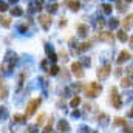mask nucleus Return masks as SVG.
Returning a JSON list of instances; mask_svg holds the SVG:
<instances>
[{
  "label": "nucleus",
  "instance_id": "1",
  "mask_svg": "<svg viewBox=\"0 0 133 133\" xmlns=\"http://www.w3.org/2000/svg\"><path fill=\"white\" fill-rule=\"evenodd\" d=\"M101 91H102V85L98 84V82H90L87 87H85V95L87 98H96L99 96Z\"/></svg>",
  "mask_w": 133,
  "mask_h": 133
},
{
  "label": "nucleus",
  "instance_id": "2",
  "mask_svg": "<svg viewBox=\"0 0 133 133\" xmlns=\"http://www.w3.org/2000/svg\"><path fill=\"white\" fill-rule=\"evenodd\" d=\"M16 62H17V54H16V53H12V51H8V53H6V56H5L3 70L11 71V70L14 68V65H16Z\"/></svg>",
  "mask_w": 133,
  "mask_h": 133
},
{
  "label": "nucleus",
  "instance_id": "3",
  "mask_svg": "<svg viewBox=\"0 0 133 133\" xmlns=\"http://www.w3.org/2000/svg\"><path fill=\"white\" fill-rule=\"evenodd\" d=\"M110 101H111V104H113L115 108H118V110L122 108V101H121V96H119L116 87H113V88L110 90Z\"/></svg>",
  "mask_w": 133,
  "mask_h": 133
},
{
  "label": "nucleus",
  "instance_id": "4",
  "mask_svg": "<svg viewBox=\"0 0 133 133\" xmlns=\"http://www.w3.org/2000/svg\"><path fill=\"white\" fill-rule=\"evenodd\" d=\"M42 104V99L40 98H36V99H31L28 104H26V116H33L34 113L37 111V108H39V105Z\"/></svg>",
  "mask_w": 133,
  "mask_h": 133
},
{
  "label": "nucleus",
  "instance_id": "5",
  "mask_svg": "<svg viewBox=\"0 0 133 133\" xmlns=\"http://www.w3.org/2000/svg\"><path fill=\"white\" fill-rule=\"evenodd\" d=\"M110 73H111V66L108 65V64H105V65H101L98 68V71H96V74H98V79L101 81H105L108 76H110Z\"/></svg>",
  "mask_w": 133,
  "mask_h": 133
},
{
  "label": "nucleus",
  "instance_id": "6",
  "mask_svg": "<svg viewBox=\"0 0 133 133\" xmlns=\"http://www.w3.org/2000/svg\"><path fill=\"white\" fill-rule=\"evenodd\" d=\"M98 37H99L101 42H105V43H110V45L115 43V36H113V33H110V31H101Z\"/></svg>",
  "mask_w": 133,
  "mask_h": 133
},
{
  "label": "nucleus",
  "instance_id": "7",
  "mask_svg": "<svg viewBox=\"0 0 133 133\" xmlns=\"http://www.w3.org/2000/svg\"><path fill=\"white\" fill-rule=\"evenodd\" d=\"M71 73H73L77 79L84 77V70H82L81 62H73V64H71Z\"/></svg>",
  "mask_w": 133,
  "mask_h": 133
},
{
  "label": "nucleus",
  "instance_id": "8",
  "mask_svg": "<svg viewBox=\"0 0 133 133\" xmlns=\"http://www.w3.org/2000/svg\"><path fill=\"white\" fill-rule=\"evenodd\" d=\"M51 22H53L51 16H45V14H40V16H39V23L42 25L43 30H48V28L51 26Z\"/></svg>",
  "mask_w": 133,
  "mask_h": 133
},
{
  "label": "nucleus",
  "instance_id": "9",
  "mask_svg": "<svg viewBox=\"0 0 133 133\" xmlns=\"http://www.w3.org/2000/svg\"><path fill=\"white\" fill-rule=\"evenodd\" d=\"M57 130L62 133H68L71 130V127H70V124H68V121L66 119H61L59 121V124H57Z\"/></svg>",
  "mask_w": 133,
  "mask_h": 133
},
{
  "label": "nucleus",
  "instance_id": "10",
  "mask_svg": "<svg viewBox=\"0 0 133 133\" xmlns=\"http://www.w3.org/2000/svg\"><path fill=\"white\" fill-rule=\"evenodd\" d=\"M45 51H46V56H48V59H50V61L56 62V61L59 59V57H57V54L54 53V50H53V48H51L48 43H45Z\"/></svg>",
  "mask_w": 133,
  "mask_h": 133
},
{
  "label": "nucleus",
  "instance_id": "11",
  "mask_svg": "<svg viewBox=\"0 0 133 133\" xmlns=\"http://www.w3.org/2000/svg\"><path fill=\"white\" fill-rule=\"evenodd\" d=\"M129 59H130V53L124 50V51H121V53H119V56H118L116 62H118V64H124V62H127Z\"/></svg>",
  "mask_w": 133,
  "mask_h": 133
},
{
  "label": "nucleus",
  "instance_id": "12",
  "mask_svg": "<svg viewBox=\"0 0 133 133\" xmlns=\"http://www.w3.org/2000/svg\"><path fill=\"white\" fill-rule=\"evenodd\" d=\"M110 118H108V115L107 113H99V116H98V122L101 124V127H107L108 125V121Z\"/></svg>",
  "mask_w": 133,
  "mask_h": 133
},
{
  "label": "nucleus",
  "instance_id": "13",
  "mask_svg": "<svg viewBox=\"0 0 133 133\" xmlns=\"http://www.w3.org/2000/svg\"><path fill=\"white\" fill-rule=\"evenodd\" d=\"M65 3L68 5V8H70L71 11H77V9L81 8V2H77V0H66Z\"/></svg>",
  "mask_w": 133,
  "mask_h": 133
},
{
  "label": "nucleus",
  "instance_id": "14",
  "mask_svg": "<svg viewBox=\"0 0 133 133\" xmlns=\"http://www.w3.org/2000/svg\"><path fill=\"white\" fill-rule=\"evenodd\" d=\"M12 121L17 124H26V115H14Z\"/></svg>",
  "mask_w": 133,
  "mask_h": 133
},
{
  "label": "nucleus",
  "instance_id": "15",
  "mask_svg": "<svg viewBox=\"0 0 133 133\" xmlns=\"http://www.w3.org/2000/svg\"><path fill=\"white\" fill-rule=\"evenodd\" d=\"M8 96V85L5 82H0V99H5Z\"/></svg>",
  "mask_w": 133,
  "mask_h": 133
},
{
  "label": "nucleus",
  "instance_id": "16",
  "mask_svg": "<svg viewBox=\"0 0 133 133\" xmlns=\"http://www.w3.org/2000/svg\"><path fill=\"white\" fill-rule=\"evenodd\" d=\"M77 34H79L81 37H85V36L88 34V26L84 25V23H81V25L77 26Z\"/></svg>",
  "mask_w": 133,
  "mask_h": 133
},
{
  "label": "nucleus",
  "instance_id": "17",
  "mask_svg": "<svg viewBox=\"0 0 133 133\" xmlns=\"http://www.w3.org/2000/svg\"><path fill=\"white\" fill-rule=\"evenodd\" d=\"M113 125L125 127V125H129V122H127V119H125V118H115V121H113Z\"/></svg>",
  "mask_w": 133,
  "mask_h": 133
},
{
  "label": "nucleus",
  "instance_id": "18",
  "mask_svg": "<svg viewBox=\"0 0 133 133\" xmlns=\"http://www.w3.org/2000/svg\"><path fill=\"white\" fill-rule=\"evenodd\" d=\"M132 25H133V14H130V16H127V17L124 19V22H122V26H124L125 30H129Z\"/></svg>",
  "mask_w": 133,
  "mask_h": 133
},
{
  "label": "nucleus",
  "instance_id": "19",
  "mask_svg": "<svg viewBox=\"0 0 133 133\" xmlns=\"http://www.w3.org/2000/svg\"><path fill=\"white\" fill-rule=\"evenodd\" d=\"M101 11H102L104 14H110V12L113 11V6H111L110 3H107V2H105V3H102V5H101Z\"/></svg>",
  "mask_w": 133,
  "mask_h": 133
},
{
  "label": "nucleus",
  "instance_id": "20",
  "mask_svg": "<svg viewBox=\"0 0 133 133\" xmlns=\"http://www.w3.org/2000/svg\"><path fill=\"white\" fill-rule=\"evenodd\" d=\"M90 46H91V43H90V42H82V43L77 46V53H84V51H87Z\"/></svg>",
  "mask_w": 133,
  "mask_h": 133
},
{
  "label": "nucleus",
  "instance_id": "21",
  "mask_svg": "<svg viewBox=\"0 0 133 133\" xmlns=\"http://www.w3.org/2000/svg\"><path fill=\"white\" fill-rule=\"evenodd\" d=\"M130 85H132V77L127 76V77H122V79H121V87H122V88H129Z\"/></svg>",
  "mask_w": 133,
  "mask_h": 133
},
{
  "label": "nucleus",
  "instance_id": "22",
  "mask_svg": "<svg viewBox=\"0 0 133 133\" xmlns=\"http://www.w3.org/2000/svg\"><path fill=\"white\" fill-rule=\"evenodd\" d=\"M118 39H119L121 42H125V40H127V33H125V30H119V31H118Z\"/></svg>",
  "mask_w": 133,
  "mask_h": 133
},
{
  "label": "nucleus",
  "instance_id": "23",
  "mask_svg": "<svg viewBox=\"0 0 133 133\" xmlns=\"http://www.w3.org/2000/svg\"><path fill=\"white\" fill-rule=\"evenodd\" d=\"M79 104H81V98H79V96H74L73 99L70 101V107H73V108H76Z\"/></svg>",
  "mask_w": 133,
  "mask_h": 133
},
{
  "label": "nucleus",
  "instance_id": "24",
  "mask_svg": "<svg viewBox=\"0 0 133 133\" xmlns=\"http://www.w3.org/2000/svg\"><path fill=\"white\" fill-rule=\"evenodd\" d=\"M25 133H39V132H37V124L26 125V130H25Z\"/></svg>",
  "mask_w": 133,
  "mask_h": 133
},
{
  "label": "nucleus",
  "instance_id": "25",
  "mask_svg": "<svg viewBox=\"0 0 133 133\" xmlns=\"http://www.w3.org/2000/svg\"><path fill=\"white\" fill-rule=\"evenodd\" d=\"M11 14H12V16H16V17H19V16H22V14H23V11H22L19 6H14V8L11 9Z\"/></svg>",
  "mask_w": 133,
  "mask_h": 133
},
{
  "label": "nucleus",
  "instance_id": "26",
  "mask_svg": "<svg viewBox=\"0 0 133 133\" xmlns=\"http://www.w3.org/2000/svg\"><path fill=\"white\" fill-rule=\"evenodd\" d=\"M40 6H42V2H40V0H36V2L31 3V9H33V11H39V9H42Z\"/></svg>",
  "mask_w": 133,
  "mask_h": 133
},
{
  "label": "nucleus",
  "instance_id": "27",
  "mask_svg": "<svg viewBox=\"0 0 133 133\" xmlns=\"http://www.w3.org/2000/svg\"><path fill=\"white\" fill-rule=\"evenodd\" d=\"M48 73H50L51 76H56V74L59 73V66L57 65H51L50 68H48Z\"/></svg>",
  "mask_w": 133,
  "mask_h": 133
},
{
  "label": "nucleus",
  "instance_id": "28",
  "mask_svg": "<svg viewBox=\"0 0 133 133\" xmlns=\"http://www.w3.org/2000/svg\"><path fill=\"white\" fill-rule=\"evenodd\" d=\"M39 81H40V85H42V88H43V91L46 93V88H48V79H46V77H40Z\"/></svg>",
  "mask_w": 133,
  "mask_h": 133
},
{
  "label": "nucleus",
  "instance_id": "29",
  "mask_svg": "<svg viewBox=\"0 0 133 133\" xmlns=\"http://www.w3.org/2000/svg\"><path fill=\"white\" fill-rule=\"evenodd\" d=\"M45 119H46V116H45V115H39V116H37V119H36V124H37V125H43Z\"/></svg>",
  "mask_w": 133,
  "mask_h": 133
},
{
  "label": "nucleus",
  "instance_id": "30",
  "mask_svg": "<svg viewBox=\"0 0 133 133\" xmlns=\"http://www.w3.org/2000/svg\"><path fill=\"white\" fill-rule=\"evenodd\" d=\"M81 65L90 66V65H91V61H90V57H82V61H81Z\"/></svg>",
  "mask_w": 133,
  "mask_h": 133
},
{
  "label": "nucleus",
  "instance_id": "31",
  "mask_svg": "<svg viewBox=\"0 0 133 133\" xmlns=\"http://www.w3.org/2000/svg\"><path fill=\"white\" fill-rule=\"evenodd\" d=\"M77 130H79V133H91V130L88 129V125H81Z\"/></svg>",
  "mask_w": 133,
  "mask_h": 133
},
{
  "label": "nucleus",
  "instance_id": "32",
  "mask_svg": "<svg viewBox=\"0 0 133 133\" xmlns=\"http://www.w3.org/2000/svg\"><path fill=\"white\" fill-rule=\"evenodd\" d=\"M108 25H110V28H118L119 22H118V19H111V20L108 22Z\"/></svg>",
  "mask_w": 133,
  "mask_h": 133
},
{
  "label": "nucleus",
  "instance_id": "33",
  "mask_svg": "<svg viewBox=\"0 0 133 133\" xmlns=\"http://www.w3.org/2000/svg\"><path fill=\"white\" fill-rule=\"evenodd\" d=\"M0 23H2L3 26H6V28H8V26H9V19H6V17H2V16H0Z\"/></svg>",
  "mask_w": 133,
  "mask_h": 133
},
{
  "label": "nucleus",
  "instance_id": "34",
  "mask_svg": "<svg viewBox=\"0 0 133 133\" xmlns=\"http://www.w3.org/2000/svg\"><path fill=\"white\" fill-rule=\"evenodd\" d=\"M42 133H54V130H53V124H50V122H48V125L43 129V132H42Z\"/></svg>",
  "mask_w": 133,
  "mask_h": 133
},
{
  "label": "nucleus",
  "instance_id": "35",
  "mask_svg": "<svg viewBox=\"0 0 133 133\" xmlns=\"http://www.w3.org/2000/svg\"><path fill=\"white\" fill-rule=\"evenodd\" d=\"M57 8H59V6H57L56 3H53V5H50V6H48V11H50V14H53V12H56V11H57Z\"/></svg>",
  "mask_w": 133,
  "mask_h": 133
},
{
  "label": "nucleus",
  "instance_id": "36",
  "mask_svg": "<svg viewBox=\"0 0 133 133\" xmlns=\"http://www.w3.org/2000/svg\"><path fill=\"white\" fill-rule=\"evenodd\" d=\"M116 2V8H118V11H124V5H122V2L121 0H115Z\"/></svg>",
  "mask_w": 133,
  "mask_h": 133
},
{
  "label": "nucleus",
  "instance_id": "37",
  "mask_svg": "<svg viewBox=\"0 0 133 133\" xmlns=\"http://www.w3.org/2000/svg\"><path fill=\"white\" fill-rule=\"evenodd\" d=\"M23 79H25V74L22 73L20 77H19V88H22V85H23Z\"/></svg>",
  "mask_w": 133,
  "mask_h": 133
},
{
  "label": "nucleus",
  "instance_id": "38",
  "mask_svg": "<svg viewBox=\"0 0 133 133\" xmlns=\"http://www.w3.org/2000/svg\"><path fill=\"white\" fill-rule=\"evenodd\" d=\"M61 59H62L64 62H66V61H68V54H66L65 51H62V53H61Z\"/></svg>",
  "mask_w": 133,
  "mask_h": 133
},
{
  "label": "nucleus",
  "instance_id": "39",
  "mask_svg": "<svg viewBox=\"0 0 133 133\" xmlns=\"http://www.w3.org/2000/svg\"><path fill=\"white\" fill-rule=\"evenodd\" d=\"M8 9V5L5 2H0V11H6Z\"/></svg>",
  "mask_w": 133,
  "mask_h": 133
},
{
  "label": "nucleus",
  "instance_id": "40",
  "mask_svg": "<svg viewBox=\"0 0 133 133\" xmlns=\"http://www.w3.org/2000/svg\"><path fill=\"white\" fill-rule=\"evenodd\" d=\"M40 66H42L43 70H48V68H50V66H48V62H46V61H42V64H40Z\"/></svg>",
  "mask_w": 133,
  "mask_h": 133
},
{
  "label": "nucleus",
  "instance_id": "41",
  "mask_svg": "<svg viewBox=\"0 0 133 133\" xmlns=\"http://www.w3.org/2000/svg\"><path fill=\"white\" fill-rule=\"evenodd\" d=\"M19 30H20L22 33H26V31H28V25H20V28H19Z\"/></svg>",
  "mask_w": 133,
  "mask_h": 133
},
{
  "label": "nucleus",
  "instance_id": "42",
  "mask_svg": "<svg viewBox=\"0 0 133 133\" xmlns=\"http://www.w3.org/2000/svg\"><path fill=\"white\" fill-rule=\"evenodd\" d=\"M71 116H73V118H79V116H81V111H79V110H74V111L71 113Z\"/></svg>",
  "mask_w": 133,
  "mask_h": 133
},
{
  "label": "nucleus",
  "instance_id": "43",
  "mask_svg": "<svg viewBox=\"0 0 133 133\" xmlns=\"http://www.w3.org/2000/svg\"><path fill=\"white\" fill-rule=\"evenodd\" d=\"M122 133H133V132H132V129H130L129 125H125V127H124V130H122Z\"/></svg>",
  "mask_w": 133,
  "mask_h": 133
},
{
  "label": "nucleus",
  "instance_id": "44",
  "mask_svg": "<svg viewBox=\"0 0 133 133\" xmlns=\"http://www.w3.org/2000/svg\"><path fill=\"white\" fill-rule=\"evenodd\" d=\"M127 73H129V74H133V65L127 66Z\"/></svg>",
  "mask_w": 133,
  "mask_h": 133
},
{
  "label": "nucleus",
  "instance_id": "45",
  "mask_svg": "<svg viewBox=\"0 0 133 133\" xmlns=\"http://www.w3.org/2000/svg\"><path fill=\"white\" fill-rule=\"evenodd\" d=\"M122 74V68H116V76H121Z\"/></svg>",
  "mask_w": 133,
  "mask_h": 133
},
{
  "label": "nucleus",
  "instance_id": "46",
  "mask_svg": "<svg viewBox=\"0 0 133 133\" xmlns=\"http://www.w3.org/2000/svg\"><path fill=\"white\" fill-rule=\"evenodd\" d=\"M65 23H66V20H65V19H61V26H64Z\"/></svg>",
  "mask_w": 133,
  "mask_h": 133
},
{
  "label": "nucleus",
  "instance_id": "47",
  "mask_svg": "<svg viewBox=\"0 0 133 133\" xmlns=\"http://www.w3.org/2000/svg\"><path fill=\"white\" fill-rule=\"evenodd\" d=\"M129 116H130V118H133V107L130 108V111H129Z\"/></svg>",
  "mask_w": 133,
  "mask_h": 133
},
{
  "label": "nucleus",
  "instance_id": "48",
  "mask_svg": "<svg viewBox=\"0 0 133 133\" xmlns=\"http://www.w3.org/2000/svg\"><path fill=\"white\" fill-rule=\"evenodd\" d=\"M130 46H132V48H133V36H132V37H130Z\"/></svg>",
  "mask_w": 133,
  "mask_h": 133
},
{
  "label": "nucleus",
  "instance_id": "49",
  "mask_svg": "<svg viewBox=\"0 0 133 133\" xmlns=\"http://www.w3.org/2000/svg\"><path fill=\"white\" fill-rule=\"evenodd\" d=\"M2 110H3V107H0V116H2Z\"/></svg>",
  "mask_w": 133,
  "mask_h": 133
},
{
  "label": "nucleus",
  "instance_id": "50",
  "mask_svg": "<svg viewBox=\"0 0 133 133\" xmlns=\"http://www.w3.org/2000/svg\"><path fill=\"white\" fill-rule=\"evenodd\" d=\"M125 2H127V3H130V2H132V0H125Z\"/></svg>",
  "mask_w": 133,
  "mask_h": 133
},
{
  "label": "nucleus",
  "instance_id": "51",
  "mask_svg": "<svg viewBox=\"0 0 133 133\" xmlns=\"http://www.w3.org/2000/svg\"><path fill=\"white\" fill-rule=\"evenodd\" d=\"M91 133H98V132H95V130H91Z\"/></svg>",
  "mask_w": 133,
  "mask_h": 133
},
{
  "label": "nucleus",
  "instance_id": "52",
  "mask_svg": "<svg viewBox=\"0 0 133 133\" xmlns=\"http://www.w3.org/2000/svg\"><path fill=\"white\" fill-rule=\"evenodd\" d=\"M11 2H17V0H11Z\"/></svg>",
  "mask_w": 133,
  "mask_h": 133
}]
</instances>
